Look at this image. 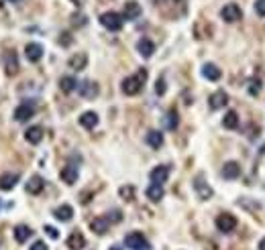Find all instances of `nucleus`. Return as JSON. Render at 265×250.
<instances>
[{"label": "nucleus", "mask_w": 265, "mask_h": 250, "mask_svg": "<svg viewBox=\"0 0 265 250\" xmlns=\"http://www.w3.org/2000/svg\"><path fill=\"white\" fill-rule=\"evenodd\" d=\"M165 128L167 130H175V128H178V122H180V118H178V112H175V110H169L167 112V114H165Z\"/></svg>", "instance_id": "obj_31"}, {"label": "nucleus", "mask_w": 265, "mask_h": 250, "mask_svg": "<svg viewBox=\"0 0 265 250\" xmlns=\"http://www.w3.org/2000/svg\"><path fill=\"white\" fill-rule=\"evenodd\" d=\"M202 76H204L206 80H210V82H218L223 74H220V70H218L214 63H206V65L202 67Z\"/></svg>", "instance_id": "obj_25"}, {"label": "nucleus", "mask_w": 265, "mask_h": 250, "mask_svg": "<svg viewBox=\"0 0 265 250\" xmlns=\"http://www.w3.org/2000/svg\"><path fill=\"white\" fill-rule=\"evenodd\" d=\"M145 80H147V72H145V70H139L135 76L127 78V80L121 83V89H123L127 96H135V94H139L141 89H143Z\"/></svg>", "instance_id": "obj_1"}, {"label": "nucleus", "mask_w": 265, "mask_h": 250, "mask_svg": "<svg viewBox=\"0 0 265 250\" xmlns=\"http://www.w3.org/2000/svg\"><path fill=\"white\" fill-rule=\"evenodd\" d=\"M194 189H196V193H198V197H200V199H210L212 193H214L212 187L206 183L202 175H198V177L194 179Z\"/></svg>", "instance_id": "obj_7"}, {"label": "nucleus", "mask_w": 265, "mask_h": 250, "mask_svg": "<svg viewBox=\"0 0 265 250\" xmlns=\"http://www.w3.org/2000/svg\"><path fill=\"white\" fill-rule=\"evenodd\" d=\"M72 2H74L76 6H82V4H86V0H72Z\"/></svg>", "instance_id": "obj_40"}, {"label": "nucleus", "mask_w": 265, "mask_h": 250, "mask_svg": "<svg viewBox=\"0 0 265 250\" xmlns=\"http://www.w3.org/2000/svg\"><path fill=\"white\" fill-rule=\"evenodd\" d=\"M2 2H4V0H0V6H2Z\"/></svg>", "instance_id": "obj_44"}, {"label": "nucleus", "mask_w": 265, "mask_h": 250, "mask_svg": "<svg viewBox=\"0 0 265 250\" xmlns=\"http://www.w3.org/2000/svg\"><path fill=\"white\" fill-rule=\"evenodd\" d=\"M123 14H119V12H104L102 16H100V25L104 27V29H108V31H121L123 29Z\"/></svg>", "instance_id": "obj_2"}, {"label": "nucleus", "mask_w": 265, "mask_h": 250, "mask_svg": "<svg viewBox=\"0 0 265 250\" xmlns=\"http://www.w3.org/2000/svg\"><path fill=\"white\" fill-rule=\"evenodd\" d=\"M259 250H265V238L259 242Z\"/></svg>", "instance_id": "obj_41"}, {"label": "nucleus", "mask_w": 265, "mask_h": 250, "mask_svg": "<svg viewBox=\"0 0 265 250\" xmlns=\"http://www.w3.org/2000/svg\"><path fill=\"white\" fill-rule=\"evenodd\" d=\"M16 183H18L16 173H4L2 177H0V189L2 191H10L12 187H16Z\"/></svg>", "instance_id": "obj_17"}, {"label": "nucleus", "mask_w": 265, "mask_h": 250, "mask_svg": "<svg viewBox=\"0 0 265 250\" xmlns=\"http://www.w3.org/2000/svg\"><path fill=\"white\" fill-rule=\"evenodd\" d=\"M169 167L167 165H159V167H155L151 173H149V179H151V183H157V185H163L165 181H167V177H169Z\"/></svg>", "instance_id": "obj_8"}, {"label": "nucleus", "mask_w": 265, "mask_h": 250, "mask_svg": "<svg viewBox=\"0 0 265 250\" xmlns=\"http://www.w3.org/2000/svg\"><path fill=\"white\" fill-rule=\"evenodd\" d=\"M68 246H70V250H82L86 246V238L80 232H72L68 238Z\"/></svg>", "instance_id": "obj_27"}, {"label": "nucleus", "mask_w": 265, "mask_h": 250, "mask_svg": "<svg viewBox=\"0 0 265 250\" xmlns=\"http://www.w3.org/2000/svg\"><path fill=\"white\" fill-rule=\"evenodd\" d=\"M72 25H74V27L86 25V16H84V14H74V16H72Z\"/></svg>", "instance_id": "obj_34"}, {"label": "nucleus", "mask_w": 265, "mask_h": 250, "mask_svg": "<svg viewBox=\"0 0 265 250\" xmlns=\"http://www.w3.org/2000/svg\"><path fill=\"white\" fill-rule=\"evenodd\" d=\"M2 61H4V74L6 76H16L18 74V55H16V51H12V49H8V51H4V55H2Z\"/></svg>", "instance_id": "obj_5"}, {"label": "nucleus", "mask_w": 265, "mask_h": 250, "mask_svg": "<svg viewBox=\"0 0 265 250\" xmlns=\"http://www.w3.org/2000/svg\"><path fill=\"white\" fill-rule=\"evenodd\" d=\"M53 216H55L59 222H70V220L74 218V208H72V206H59V208L53 212Z\"/></svg>", "instance_id": "obj_26"}, {"label": "nucleus", "mask_w": 265, "mask_h": 250, "mask_svg": "<svg viewBox=\"0 0 265 250\" xmlns=\"http://www.w3.org/2000/svg\"><path fill=\"white\" fill-rule=\"evenodd\" d=\"M98 83L96 82H82L80 83V94H82V98H86V100H94L96 96H98Z\"/></svg>", "instance_id": "obj_10"}, {"label": "nucleus", "mask_w": 265, "mask_h": 250, "mask_svg": "<svg viewBox=\"0 0 265 250\" xmlns=\"http://www.w3.org/2000/svg\"><path fill=\"white\" fill-rule=\"evenodd\" d=\"M106 220H108V222H121L123 216H121V212L115 210V212H110V216H106Z\"/></svg>", "instance_id": "obj_38"}, {"label": "nucleus", "mask_w": 265, "mask_h": 250, "mask_svg": "<svg viewBox=\"0 0 265 250\" xmlns=\"http://www.w3.org/2000/svg\"><path fill=\"white\" fill-rule=\"evenodd\" d=\"M223 126L229 128V130H235V128L239 126V116H237V112H235V110H231V112H227V114H225V118H223Z\"/></svg>", "instance_id": "obj_30"}, {"label": "nucleus", "mask_w": 265, "mask_h": 250, "mask_svg": "<svg viewBox=\"0 0 265 250\" xmlns=\"http://www.w3.org/2000/svg\"><path fill=\"white\" fill-rule=\"evenodd\" d=\"M8 2H18V0H8Z\"/></svg>", "instance_id": "obj_43"}, {"label": "nucleus", "mask_w": 265, "mask_h": 250, "mask_svg": "<svg viewBox=\"0 0 265 250\" xmlns=\"http://www.w3.org/2000/svg\"><path fill=\"white\" fill-rule=\"evenodd\" d=\"M119 195H121L125 201H132V199H135V187H132V185H123V187L119 189Z\"/></svg>", "instance_id": "obj_32"}, {"label": "nucleus", "mask_w": 265, "mask_h": 250, "mask_svg": "<svg viewBox=\"0 0 265 250\" xmlns=\"http://www.w3.org/2000/svg\"><path fill=\"white\" fill-rule=\"evenodd\" d=\"M61 181L68 183V185H74L78 181V167L76 165H65L61 169Z\"/></svg>", "instance_id": "obj_15"}, {"label": "nucleus", "mask_w": 265, "mask_h": 250, "mask_svg": "<svg viewBox=\"0 0 265 250\" xmlns=\"http://www.w3.org/2000/svg\"><path fill=\"white\" fill-rule=\"evenodd\" d=\"M43 187H45V181H43V177H39V175L31 177V179L27 181V185H25L27 193H31V195H39V193L43 191Z\"/></svg>", "instance_id": "obj_12"}, {"label": "nucleus", "mask_w": 265, "mask_h": 250, "mask_svg": "<svg viewBox=\"0 0 265 250\" xmlns=\"http://www.w3.org/2000/svg\"><path fill=\"white\" fill-rule=\"evenodd\" d=\"M25 55H27V59H29V61L37 63V61L43 57V47H41L39 43H29L27 47H25Z\"/></svg>", "instance_id": "obj_16"}, {"label": "nucleus", "mask_w": 265, "mask_h": 250, "mask_svg": "<svg viewBox=\"0 0 265 250\" xmlns=\"http://www.w3.org/2000/svg\"><path fill=\"white\" fill-rule=\"evenodd\" d=\"M59 87H61V92L72 94L74 89L78 87V80H76V78H72V76H65V78H61V80H59Z\"/></svg>", "instance_id": "obj_28"}, {"label": "nucleus", "mask_w": 265, "mask_h": 250, "mask_svg": "<svg viewBox=\"0 0 265 250\" xmlns=\"http://www.w3.org/2000/svg\"><path fill=\"white\" fill-rule=\"evenodd\" d=\"M216 228L223 232V234L233 232V230L237 228V218H235L233 214H220V216L216 218Z\"/></svg>", "instance_id": "obj_6"}, {"label": "nucleus", "mask_w": 265, "mask_h": 250, "mask_svg": "<svg viewBox=\"0 0 265 250\" xmlns=\"http://www.w3.org/2000/svg\"><path fill=\"white\" fill-rule=\"evenodd\" d=\"M35 116V102H31V100H27V102H23L16 110H14V120L16 122H27V120H31Z\"/></svg>", "instance_id": "obj_4"}, {"label": "nucleus", "mask_w": 265, "mask_h": 250, "mask_svg": "<svg viewBox=\"0 0 265 250\" xmlns=\"http://www.w3.org/2000/svg\"><path fill=\"white\" fill-rule=\"evenodd\" d=\"M125 246H127V248H131V250H151V246H149L147 238H145L143 234H139V232L129 234V236L125 238Z\"/></svg>", "instance_id": "obj_3"}, {"label": "nucleus", "mask_w": 265, "mask_h": 250, "mask_svg": "<svg viewBox=\"0 0 265 250\" xmlns=\"http://www.w3.org/2000/svg\"><path fill=\"white\" fill-rule=\"evenodd\" d=\"M80 124H82L84 128H88V130L96 128V124H98V114H96V112H84V114L80 116Z\"/></svg>", "instance_id": "obj_22"}, {"label": "nucleus", "mask_w": 265, "mask_h": 250, "mask_svg": "<svg viewBox=\"0 0 265 250\" xmlns=\"http://www.w3.org/2000/svg\"><path fill=\"white\" fill-rule=\"evenodd\" d=\"M29 250H47V244L41 242V240H37V242H33V246H31Z\"/></svg>", "instance_id": "obj_39"}, {"label": "nucleus", "mask_w": 265, "mask_h": 250, "mask_svg": "<svg viewBox=\"0 0 265 250\" xmlns=\"http://www.w3.org/2000/svg\"><path fill=\"white\" fill-rule=\"evenodd\" d=\"M220 16H223V20H227V22H237L243 16V10L237 4H227V6H223V10H220Z\"/></svg>", "instance_id": "obj_9"}, {"label": "nucleus", "mask_w": 265, "mask_h": 250, "mask_svg": "<svg viewBox=\"0 0 265 250\" xmlns=\"http://www.w3.org/2000/svg\"><path fill=\"white\" fill-rule=\"evenodd\" d=\"M139 16H141V6H139V2H135V0H129V2L125 4V8H123V18L135 20V18H139Z\"/></svg>", "instance_id": "obj_11"}, {"label": "nucleus", "mask_w": 265, "mask_h": 250, "mask_svg": "<svg viewBox=\"0 0 265 250\" xmlns=\"http://www.w3.org/2000/svg\"><path fill=\"white\" fill-rule=\"evenodd\" d=\"M108 226H110V222H108L106 218H94V220L90 222L92 232H96L98 236H102V234H106V232H108Z\"/></svg>", "instance_id": "obj_24"}, {"label": "nucleus", "mask_w": 265, "mask_h": 250, "mask_svg": "<svg viewBox=\"0 0 265 250\" xmlns=\"http://www.w3.org/2000/svg\"><path fill=\"white\" fill-rule=\"evenodd\" d=\"M45 234H47L49 238H53V240H57V238H59V232L53 228V226H45Z\"/></svg>", "instance_id": "obj_37"}, {"label": "nucleus", "mask_w": 265, "mask_h": 250, "mask_svg": "<svg viewBox=\"0 0 265 250\" xmlns=\"http://www.w3.org/2000/svg\"><path fill=\"white\" fill-rule=\"evenodd\" d=\"M255 12L259 16H265V0H255Z\"/></svg>", "instance_id": "obj_35"}, {"label": "nucleus", "mask_w": 265, "mask_h": 250, "mask_svg": "<svg viewBox=\"0 0 265 250\" xmlns=\"http://www.w3.org/2000/svg\"><path fill=\"white\" fill-rule=\"evenodd\" d=\"M147 145L151 149H161L163 147V132H159V130H149L147 132Z\"/></svg>", "instance_id": "obj_18"}, {"label": "nucleus", "mask_w": 265, "mask_h": 250, "mask_svg": "<svg viewBox=\"0 0 265 250\" xmlns=\"http://www.w3.org/2000/svg\"><path fill=\"white\" fill-rule=\"evenodd\" d=\"M110 250H123L121 246H113V248H110Z\"/></svg>", "instance_id": "obj_42"}, {"label": "nucleus", "mask_w": 265, "mask_h": 250, "mask_svg": "<svg viewBox=\"0 0 265 250\" xmlns=\"http://www.w3.org/2000/svg\"><path fill=\"white\" fill-rule=\"evenodd\" d=\"M25 139L31 143V145H39L43 141V128L41 126H31L25 130Z\"/></svg>", "instance_id": "obj_20"}, {"label": "nucleus", "mask_w": 265, "mask_h": 250, "mask_svg": "<svg viewBox=\"0 0 265 250\" xmlns=\"http://www.w3.org/2000/svg\"><path fill=\"white\" fill-rule=\"evenodd\" d=\"M155 92H157L159 96H163V94H165V80H163V78H159V80H157V83H155Z\"/></svg>", "instance_id": "obj_36"}, {"label": "nucleus", "mask_w": 265, "mask_h": 250, "mask_svg": "<svg viewBox=\"0 0 265 250\" xmlns=\"http://www.w3.org/2000/svg\"><path fill=\"white\" fill-rule=\"evenodd\" d=\"M259 92H261V82H259V80H253L251 85H249V94H251V96H257Z\"/></svg>", "instance_id": "obj_33"}, {"label": "nucleus", "mask_w": 265, "mask_h": 250, "mask_svg": "<svg viewBox=\"0 0 265 250\" xmlns=\"http://www.w3.org/2000/svg\"><path fill=\"white\" fill-rule=\"evenodd\" d=\"M220 175H223L225 179H229V181H233L241 175V165L235 163V161H229V163H225L223 169H220Z\"/></svg>", "instance_id": "obj_14"}, {"label": "nucleus", "mask_w": 265, "mask_h": 250, "mask_svg": "<svg viewBox=\"0 0 265 250\" xmlns=\"http://www.w3.org/2000/svg\"><path fill=\"white\" fill-rule=\"evenodd\" d=\"M70 67H72V70H76V72H82L84 70V67L88 65V55L86 53H76V55H72L70 57Z\"/></svg>", "instance_id": "obj_23"}, {"label": "nucleus", "mask_w": 265, "mask_h": 250, "mask_svg": "<svg viewBox=\"0 0 265 250\" xmlns=\"http://www.w3.org/2000/svg\"><path fill=\"white\" fill-rule=\"evenodd\" d=\"M137 51H139L145 59H149L153 53H155V45H153V41H149V39H141V41L137 43Z\"/></svg>", "instance_id": "obj_19"}, {"label": "nucleus", "mask_w": 265, "mask_h": 250, "mask_svg": "<svg viewBox=\"0 0 265 250\" xmlns=\"http://www.w3.org/2000/svg\"><path fill=\"white\" fill-rule=\"evenodd\" d=\"M147 197H149L151 201H161V197H163V185L151 183V185L147 187Z\"/></svg>", "instance_id": "obj_29"}, {"label": "nucleus", "mask_w": 265, "mask_h": 250, "mask_svg": "<svg viewBox=\"0 0 265 250\" xmlns=\"http://www.w3.org/2000/svg\"><path fill=\"white\" fill-rule=\"evenodd\" d=\"M31 236H33V230L29 228V226H23V224H20V226H16V228H14V240H16L18 244H25Z\"/></svg>", "instance_id": "obj_21"}, {"label": "nucleus", "mask_w": 265, "mask_h": 250, "mask_svg": "<svg viewBox=\"0 0 265 250\" xmlns=\"http://www.w3.org/2000/svg\"><path fill=\"white\" fill-rule=\"evenodd\" d=\"M208 104H210L212 110H220V108H225V106L229 104V96L223 92V89H218V92H214V94L210 96Z\"/></svg>", "instance_id": "obj_13"}]
</instances>
